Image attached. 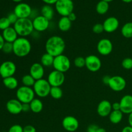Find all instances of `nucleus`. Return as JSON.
I'll list each match as a JSON object with an SVG mask.
<instances>
[{
	"label": "nucleus",
	"instance_id": "nucleus-1",
	"mask_svg": "<svg viewBox=\"0 0 132 132\" xmlns=\"http://www.w3.org/2000/svg\"><path fill=\"white\" fill-rule=\"evenodd\" d=\"M65 47V41L59 36H51L48 39L45 43L46 52L54 57L63 54Z\"/></svg>",
	"mask_w": 132,
	"mask_h": 132
},
{
	"label": "nucleus",
	"instance_id": "nucleus-2",
	"mask_svg": "<svg viewBox=\"0 0 132 132\" xmlns=\"http://www.w3.org/2000/svg\"><path fill=\"white\" fill-rule=\"evenodd\" d=\"M31 43L27 37H19L13 43V53L18 57H24L30 53Z\"/></svg>",
	"mask_w": 132,
	"mask_h": 132
},
{
	"label": "nucleus",
	"instance_id": "nucleus-3",
	"mask_svg": "<svg viewBox=\"0 0 132 132\" xmlns=\"http://www.w3.org/2000/svg\"><path fill=\"white\" fill-rule=\"evenodd\" d=\"M14 28L19 37H27L33 33L34 27L32 20L30 18L19 19L14 24Z\"/></svg>",
	"mask_w": 132,
	"mask_h": 132
},
{
	"label": "nucleus",
	"instance_id": "nucleus-4",
	"mask_svg": "<svg viewBox=\"0 0 132 132\" xmlns=\"http://www.w3.org/2000/svg\"><path fill=\"white\" fill-rule=\"evenodd\" d=\"M34 91L33 88L28 86H22L18 88L16 91V97L22 104L28 103L30 104L32 100L35 98Z\"/></svg>",
	"mask_w": 132,
	"mask_h": 132
},
{
	"label": "nucleus",
	"instance_id": "nucleus-5",
	"mask_svg": "<svg viewBox=\"0 0 132 132\" xmlns=\"http://www.w3.org/2000/svg\"><path fill=\"white\" fill-rule=\"evenodd\" d=\"M32 88L35 94L37 96H38L39 97L44 98L50 95L52 86H50L47 79H41L36 81V82Z\"/></svg>",
	"mask_w": 132,
	"mask_h": 132
},
{
	"label": "nucleus",
	"instance_id": "nucleus-6",
	"mask_svg": "<svg viewBox=\"0 0 132 132\" xmlns=\"http://www.w3.org/2000/svg\"><path fill=\"white\" fill-rule=\"evenodd\" d=\"M57 12L61 17H68L73 12L74 5L72 0H58L55 4Z\"/></svg>",
	"mask_w": 132,
	"mask_h": 132
},
{
	"label": "nucleus",
	"instance_id": "nucleus-7",
	"mask_svg": "<svg viewBox=\"0 0 132 132\" xmlns=\"http://www.w3.org/2000/svg\"><path fill=\"white\" fill-rule=\"evenodd\" d=\"M70 67V60L67 55L61 54L54 58L53 67L55 70L64 73L69 70Z\"/></svg>",
	"mask_w": 132,
	"mask_h": 132
},
{
	"label": "nucleus",
	"instance_id": "nucleus-8",
	"mask_svg": "<svg viewBox=\"0 0 132 132\" xmlns=\"http://www.w3.org/2000/svg\"><path fill=\"white\" fill-rule=\"evenodd\" d=\"M47 81L52 87H60L65 81L64 73L54 70L49 73Z\"/></svg>",
	"mask_w": 132,
	"mask_h": 132
},
{
	"label": "nucleus",
	"instance_id": "nucleus-9",
	"mask_svg": "<svg viewBox=\"0 0 132 132\" xmlns=\"http://www.w3.org/2000/svg\"><path fill=\"white\" fill-rule=\"evenodd\" d=\"M16 72V65L11 61H6L0 65V76L3 79L14 76Z\"/></svg>",
	"mask_w": 132,
	"mask_h": 132
},
{
	"label": "nucleus",
	"instance_id": "nucleus-10",
	"mask_svg": "<svg viewBox=\"0 0 132 132\" xmlns=\"http://www.w3.org/2000/svg\"><path fill=\"white\" fill-rule=\"evenodd\" d=\"M14 12L19 19L30 18L32 14V9L28 4L21 2L15 6Z\"/></svg>",
	"mask_w": 132,
	"mask_h": 132
},
{
	"label": "nucleus",
	"instance_id": "nucleus-11",
	"mask_svg": "<svg viewBox=\"0 0 132 132\" xmlns=\"http://www.w3.org/2000/svg\"><path fill=\"white\" fill-rule=\"evenodd\" d=\"M108 86L114 92H121L126 86V81L125 78L120 76H114L111 77Z\"/></svg>",
	"mask_w": 132,
	"mask_h": 132
},
{
	"label": "nucleus",
	"instance_id": "nucleus-12",
	"mask_svg": "<svg viewBox=\"0 0 132 132\" xmlns=\"http://www.w3.org/2000/svg\"><path fill=\"white\" fill-rule=\"evenodd\" d=\"M34 30L37 32L46 31L50 26V21L41 15L35 17L32 20Z\"/></svg>",
	"mask_w": 132,
	"mask_h": 132
},
{
	"label": "nucleus",
	"instance_id": "nucleus-13",
	"mask_svg": "<svg viewBox=\"0 0 132 132\" xmlns=\"http://www.w3.org/2000/svg\"><path fill=\"white\" fill-rule=\"evenodd\" d=\"M86 66L88 70L90 72H96L101 69L102 66L100 58L95 55H88L85 57Z\"/></svg>",
	"mask_w": 132,
	"mask_h": 132
},
{
	"label": "nucleus",
	"instance_id": "nucleus-14",
	"mask_svg": "<svg viewBox=\"0 0 132 132\" xmlns=\"http://www.w3.org/2000/svg\"><path fill=\"white\" fill-rule=\"evenodd\" d=\"M97 49L101 55L106 56L110 54L113 51V43L109 39H101L98 42Z\"/></svg>",
	"mask_w": 132,
	"mask_h": 132
},
{
	"label": "nucleus",
	"instance_id": "nucleus-15",
	"mask_svg": "<svg viewBox=\"0 0 132 132\" xmlns=\"http://www.w3.org/2000/svg\"><path fill=\"white\" fill-rule=\"evenodd\" d=\"M62 126L66 131L74 132L78 129L79 123L77 118L72 116H68L64 117L62 121Z\"/></svg>",
	"mask_w": 132,
	"mask_h": 132
},
{
	"label": "nucleus",
	"instance_id": "nucleus-16",
	"mask_svg": "<svg viewBox=\"0 0 132 132\" xmlns=\"http://www.w3.org/2000/svg\"><path fill=\"white\" fill-rule=\"evenodd\" d=\"M104 32L107 33H113L118 29L119 21L116 17L111 16L106 18L103 23Z\"/></svg>",
	"mask_w": 132,
	"mask_h": 132
},
{
	"label": "nucleus",
	"instance_id": "nucleus-17",
	"mask_svg": "<svg viewBox=\"0 0 132 132\" xmlns=\"http://www.w3.org/2000/svg\"><path fill=\"white\" fill-rule=\"evenodd\" d=\"M97 112L98 115L101 117H108L112 112V103L108 100L101 101L97 105Z\"/></svg>",
	"mask_w": 132,
	"mask_h": 132
},
{
	"label": "nucleus",
	"instance_id": "nucleus-18",
	"mask_svg": "<svg viewBox=\"0 0 132 132\" xmlns=\"http://www.w3.org/2000/svg\"><path fill=\"white\" fill-rule=\"evenodd\" d=\"M22 104L17 99H12L6 103V108L8 112L12 115H18L22 112Z\"/></svg>",
	"mask_w": 132,
	"mask_h": 132
},
{
	"label": "nucleus",
	"instance_id": "nucleus-19",
	"mask_svg": "<svg viewBox=\"0 0 132 132\" xmlns=\"http://www.w3.org/2000/svg\"><path fill=\"white\" fill-rule=\"evenodd\" d=\"M29 74L32 76L36 81L43 79L45 75L44 67L40 63H34L30 68Z\"/></svg>",
	"mask_w": 132,
	"mask_h": 132
},
{
	"label": "nucleus",
	"instance_id": "nucleus-20",
	"mask_svg": "<svg viewBox=\"0 0 132 132\" xmlns=\"http://www.w3.org/2000/svg\"><path fill=\"white\" fill-rule=\"evenodd\" d=\"M121 111L123 114H130L132 112V95H124L120 101Z\"/></svg>",
	"mask_w": 132,
	"mask_h": 132
},
{
	"label": "nucleus",
	"instance_id": "nucleus-21",
	"mask_svg": "<svg viewBox=\"0 0 132 132\" xmlns=\"http://www.w3.org/2000/svg\"><path fill=\"white\" fill-rule=\"evenodd\" d=\"M2 36L5 42L13 43L18 38V36H18V33L15 31L14 27H10L3 31Z\"/></svg>",
	"mask_w": 132,
	"mask_h": 132
},
{
	"label": "nucleus",
	"instance_id": "nucleus-22",
	"mask_svg": "<svg viewBox=\"0 0 132 132\" xmlns=\"http://www.w3.org/2000/svg\"><path fill=\"white\" fill-rule=\"evenodd\" d=\"M72 23L68 17H61L58 21V28L61 32H68L72 27Z\"/></svg>",
	"mask_w": 132,
	"mask_h": 132
},
{
	"label": "nucleus",
	"instance_id": "nucleus-23",
	"mask_svg": "<svg viewBox=\"0 0 132 132\" xmlns=\"http://www.w3.org/2000/svg\"><path fill=\"white\" fill-rule=\"evenodd\" d=\"M41 15L46 18V19H48L49 21L52 20L54 18V10L52 5H46L42 6L41 9Z\"/></svg>",
	"mask_w": 132,
	"mask_h": 132
},
{
	"label": "nucleus",
	"instance_id": "nucleus-24",
	"mask_svg": "<svg viewBox=\"0 0 132 132\" xmlns=\"http://www.w3.org/2000/svg\"><path fill=\"white\" fill-rule=\"evenodd\" d=\"M30 106L31 112L35 113H40L43 109V102L41 101V99L37 98H34L30 103Z\"/></svg>",
	"mask_w": 132,
	"mask_h": 132
},
{
	"label": "nucleus",
	"instance_id": "nucleus-25",
	"mask_svg": "<svg viewBox=\"0 0 132 132\" xmlns=\"http://www.w3.org/2000/svg\"><path fill=\"white\" fill-rule=\"evenodd\" d=\"M123 118V113L121 110H112L109 116L110 121L112 124L117 125L120 123Z\"/></svg>",
	"mask_w": 132,
	"mask_h": 132
},
{
	"label": "nucleus",
	"instance_id": "nucleus-26",
	"mask_svg": "<svg viewBox=\"0 0 132 132\" xmlns=\"http://www.w3.org/2000/svg\"><path fill=\"white\" fill-rule=\"evenodd\" d=\"M3 85L6 88L10 90H14L18 86V81L14 76L6 77L3 80Z\"/></svg>",
	"mask_w": 132,
	"mask_h": 132
},
{
	"label": "nucleus",
	"instance_id": "nucleus-27",
	"mask_svg": "<svg viewBox=\"0 0 132 132\" xmlns=\"http://www.w3.org/2000/svg\"><path fill=\"white\" fill-rule=\"evenodd\" d=\"M54 58H55V57H54L48 53L46 52L41 56V63H40L44 67H50L52 66L53 67Z\"/></svg>",
	"mask_w": 132,
	"mask_h": 132
},
{
	"label": "nucleus",
	"instance_id": "nucleus-28",
	"mask_svg": "<svg viewBox=\"0 0 132 132\" xmlns=\"http://www.w3.org/2000/svg\"><path fill=\"white\" fill-rule=\"evenodd\" d=\"M95 10L100 15H104L106 14L107 12L109 10V3L106 2L103 0H101L97 4Z\"/></svg>",
	"mask_w": 132,
	"mask_h": 132
},
{
	"label": "nucleus",
	"instance_id": "nucleus-29",
	"mask_svg": "<svg viewBox=\"0 0 132 132\" xmlns=\"http://www.w3.org/2000/svg\"><path fill=\"white\" fill-rule=\"evenodd\" d=\"M121 34L126 38L132 37V22L125 23L121 28Z\"/></svg>",
	"mask_w": 132,
	"mask_h": 132
},
{
	"label": "nucleus",
	"instance_id": "nucleus-30",
	"mask_svg": "<svg viewBox=\"0 0 132 132\" xmlns=\"http://www.w3.org/2000/svg\"><path fill=\"white\" fill-rule=\"evenodd\" d=\"M22 83L23 86H28V87H33L36 82V80L34 79V77L30 74L24 75L22 77Z\"/></svg>",
	"mask_w": 132,
	"mask_h": 132
},
{
	"label": "nucleus",
	"instance_id": "nucleus-31",
	"mask_svg": "<svg viewBox=\"0 0 132 132\" xmlns=\"http://www.w3.org/2000/svg\"><path fill=\"white\" fill-rule=\"evenodd\" d=\"M63 90L61 87H52L50 90V95L54 99H60L63 97Z\"/></svg>",
	"mask_w": 132,
	"mask_h": 132
},
{
	"label": "nucleus",
	"instance_id": "nucleus-32",
	"mask_svg": "<svg viewBox=\"0 0 132 132\" xmlns=\"http://www.w3.org/2000/svg\"><path fill=\"white\" fill-rule=\"evenodd\" d=\"M73 63H74L75 67L77 68H83L86 66V60H85V57H82L81 56L77 57L76 59L73 61Z\"/></svg>",
	"mask_w": 132,
	"mask_h": 132
},
{
	"label": "nucleus",
	"instance_id": "nucleus-33",
	"mask_svg": "<svg viewBox=\"0 0 132 132\" xmlns=\"http://www.w3.org/2000/svg\"><path fill=\"white\" fill-rule=\"evenodd\" d=\"M11 23L8 19L7 17H3L0 18V30L3 31L4 30L10 27Z\"/></svg>",
	"mask_w": 132,
	"mask_h": 132
},
{
	"label": "nucleus",
	"instance_id": "nucleus-34",
	"mask_svg": "<svg viewBox=\"0 0 132 132\" xmlns=\"http://www.w3.org/2000/svg\"><path fill=\"white\" fill-rule=\"evenodd\" d=\"M3 52L5 54H10L13 52V43L9 42H5L2 48Z\"/></svg>",
	"mask_w": 132,
	"mask_h": 132
},
{
	"label": "nucleus",
	"instance_id": "nucleus-35",
	"mask_svg": "<svg viewBox=\"0 0 132 132\" xmlns=\"http://www.w3.org/2000/svg\"><path fill=\"white\" fill-rule=\"evenodd\" d=\"M122 67L126 70H131L132 69V59L130 57L125 58L122 60Z\"/></svg>",
	"mask_w": 132,
	"mask_h": 132
},
{
	"label": "nucleus",
	"instance_id": "nucleus-36",
	"mask_svg": "<svg viewBox=\"0 0 132 132\" xmlns=\"http://www.w3.org/2000/svg\"><path fill=\"white\" fill-rule=\"evenodd\" d=\"M92 30L94 33L97 34L103 33V32H104L103 24L102 23H96L93 27Z\"/></svg>",
	"mask_w": 132,
	"mask_h": 132
},
{
	"label": "nucleus",
	"instance_id": "nucleus-37",
	"mask_svg": "<svg viewBox=\"0 0 132 132\" xmlns=\"http://www.w3.org/2000/svg\"><path fill=\"white\" fill-rule=\"evenodd\" d=\"M8 19L9 20L10 23H11V24H14L17 22V21L19 19V18H18L16 15L15 14V13L13 12L10 13V14L8 15L7 16Z\"/></svg>",
	"mask_w": 132,
	"mask_h": 132
},
{
	"label": "nucleus",
	"instance_id": "nucleus-38",
	"mask_svg": "<svg viewBox=\"0 0 132 132\" xmlns=\"http://www.w3.org/2000/svg\"><path fill=\"white\" fill-rule=\"evenodd\" d=\"M8 132H23V128L19 125H12Z\"/></svg>",
	"mask_w": 132,
	"mask_h": 132
},
{
	"label": "nucleus",
	"instance_id": "nucleus-39",
	"mask_svg": "<svg viewBox=\"0 0 132 132\" xmlns=\"http://www.w3.org/2000/svg\"><path fill=\"white\" fill-rule=\"evenodd\" d=\"M99 128V126L92 124V125H89L88 127L87 128V130H86V132H97Z\"/></svg>",
	"mask_w": 132,
	"mask_h": 132
},
{
	"label": "nucleus",
	"instance_id": "nucleus-40",
	"mask_svg": "<svg viewBox=\"0 0 132 132\" xmlns=\"http://www.w3.org/2000/svg\"><path fill=\"white\" fill-rule=\"evenodd\" d=\"M23 132H36V129L32 125H27L23 127Z\"/></svg>",
	"mask_w": 132,
	"mask_h": 132
},
{
	"label": "nucleus",
	"instance_id": "nucleus-41",
	"mask_svg": "<svg viewBox=\"0 0 132 132\" xmlns=\"http://www.w3.org/2000/svg\"><path fill=\"white\" fill-rule=\"evenodd\" d=\"M30 111H31L30 104H28V103L23 104V105H22V112L27 113V112H30Z\"/></svg>",
	"mask_w": 132,
	"mask_h": 132
},
{
	"label": "nucleus",
	"instance_id": "nucleus-42",
	"mask_svg": "<svg viewBox=\"0 0 132 132\" xmlns=\"http://www.w3.org/2000/svg\"><path fill=\"white\" fill-rule=\"evenodd\" d=\"M112 110H121V105L119 102H115L112 104Z\"/></svg>",
	"mask_w": 132,
	"mask_h": 132
},
{
	"label": "nucleus",
	"instance_id": "nucleus-43",
	"mask_svg": "<svg viewBox=\"0 0 132 132\" xmlns=\"http://www.w3.org/2000/svg\"><path fill=\"white\" fill-rule=\"evenodd\" d=\"M68 18L71 21L73 22L76 20V19H77V15H76V14L73 12H72L71 14H70L69 15H68Z\"/></svg>",
	"mask_w": 132,
	"mask_h": 132
},
{
	"label": "nucleus",
	"instance_id": "nucleus-44",
	"mask_svg": "<svg viewBox=\"0 0 132 132\" xmlns=\"http://www.w3.org/2000/svg\"><path fill=\"white\" fill-rule=\"evenodd\" d=\"M111 77L109 76H104V77L102 79V81H103V83L105 84V85H108V83L110 82V80Z\"/></svg>",
	"mask_w": 132,
	"mask_h": 132
},
{
	"label": "nucleus",
	"instance_id": "nucleus-45",
	"mask_svg": "<svg viewBox=\"0 0 132 132\" xmlns=\"http://www.w3.org/2000/svg\"><path fill=\"white\" fill-rule=\"evenodd\" d=\"M43 2L45 3L46 5H55L58 0H41Z\"/></svg>",
	"mask_w": 132,
	"mask_h": 132
},
{
	"label": "nucleus",
	"instance_id": "nucleus-46",
	"mask_svg": "<svg viewBox=\"0 0 132 132\" xmlns=\"http://www.w3.org/2000/svg\"><path fill=\"white\" fill-rule=\"evenodd\" d=\"M121 132H132V127L130 126H125V128H123Z\"/></svg>",
	"mask_w": 132,
	"mask_h": 132
},
{
	"label": "nucleus",
	"instance_id": "nucleus-47",
	"mask_svg": "<svg viewBox=\"0 0 132 132\" xmlns=\"http://www.w3.org/2000/svg\"><path fill=\"white\" fill-rule=\"evenodd\" d=\"M5 40H4L2 34H0V50H2L3 46L4 43H5Z\"/></svg>",
	"mask_w": 132,
	"mask_h": 132
},
{
	"label": "nucleus",
	"instance_id": "nucleus-48",
	"mask_svg": "<svg viewBox=\"0 0 132 132\" xmlns=\"http://www.w3.org/2000/svg\"><path fill=\"white\" fill-rule=\"evenodd\" d=\"M128 123H129V126H131V127H132V112L131 113H130V114H129Z\"/></svg>",
	"mask_w": 132,
	"mask_h": 132
},
{
	"label": "nucleus",
	"instance_id": "nucleus-49",
	"mask_svg": "<svg viewBox=\"0 0 132 132\" xmlns=\"http://www.w3.org/2000/svg\"><path fill=\"white\" fill-rule=\"evenodd\" d=\"M97 132H106V130L104 128H103L99 127V128H98L97 131Z\"/></svg>",
	"mask_w": 132,
	"mask_h": 132
},
{
	"label": "nucleus",
	"instance_id": "nucleus-50",
	"mask_svg": "<svg viewBox=\"0 0 132 132\" xmlns=\"http://www.w3.org/2000/svg\"><path fill=\"white\" fill-rule=\"evenodd\" d=\"M121 1L126 3H130L132 2V0H121Z\"/></svg>",
	"mask_w": 132,
	"mask_h": 132
},
{
	"label": "nucleus",
	"instance_id": "nucleus-51",
	"mask_svg": "<svg viewBox=\"0 0 132 132\" xmlns=\"http://www.w3.org/2000/svg\"><path fill=\"white\" fill-rule=\"evenodd\" d=\"M12 1H14V2L15 3H21V1H23V0H12Z\"/></svg>",
	"mask_w": 132,
	"mask_h": 132
},
{
	"label": "nucleus",
	"instance_id": "nucleus-52",
	"mask_svg": "<svg viewBox=\"0 0 132 132\" xmlns=\"http://www.w3.org/2000/svg\"><path fill=\"white\" fill-rule=\"evenodd\" d=\"M103 1H106V2H108V3H110V2H112V1H114V0H103Z\"/></svg>",
	"mask_w": 132,
	"mask_h": 132
},
{
	"label": "nucleus",
	"instance_id": "nucleus-53",
	"mask_svg": "<svg viewBox=\"0 0 132 132\" xmlns=\"http://www.w3.org/2000/svg\"><path fill=\"white\" fill-rule=\"evenodd\" d=\"M2 132H6V131H2Z\"/></svg>",
	"mask_w": 132,
	"mask_h": 132
}]
</instances>
